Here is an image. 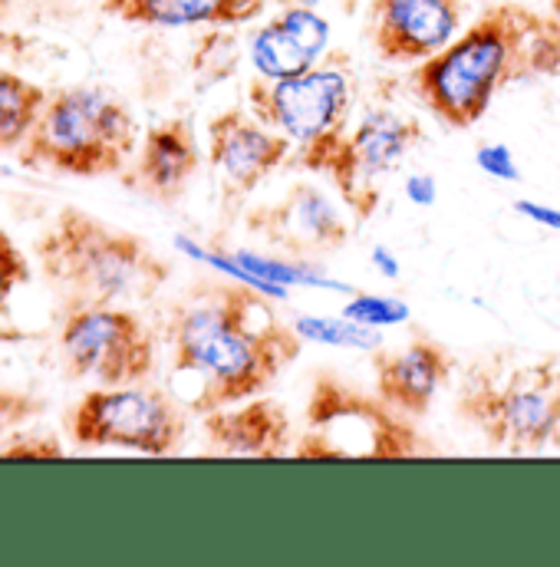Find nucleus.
I'll return each mask as SVG.
<instances>
[{
	"mask_svg": "<svg viewBox=\"0 0 560 567\" xmlns=\"http://www.w3.org/2000/svg\"><path fill=\"white\" fill-rule=\"evenodd\" d=\"M248 281H201L165 313L162 337L172 350V380L188 383L185 410L205 416L261 396L303 353V337L271 310Z\"/></svg>",
	"mask_w": 560,
	"mask_h": 567,
	"instance_id": "1",
	"label": "nucleus"
},
{
	"mask_svg": "<svg viewBox=\"0 0 560 567\" xmlns=\"http://www.w3.org/2000/svg\"><path fill=\"white\" fill-rule=\"evenodd\" d=\"M560 76V20L528 3H491L409 73V90L448 130H471L508 86Z\"/></svg>",
	"mask_w": 560,
	"mask_h": 567,
	"instance_id": "2",
	"label": "nucleus"
},
{
	"mask_svg": "<svg viewBox=\"0 0 560 567\" xmlns=\"http://www.w3.org/2000/svg\"><path fill=\"white\" fill-rule=\"evenodd\" d=\"M33 251L63 310L148 303L172 278V265L142 235L73 205L56 212Z\"/></svg>",
	"mask_w": 560,
	"mask_h": 567,
	"instance_id": "3",
	"label": "nucleus"
},
{
	"mask_svg": "<svg viewBox=\"0 0 560 567\" xmlns=\"http://www.w3.org/2000/svg\"><path fill=\"white\" fill-rule=\"evenodd\" d=\"M455 410L498 452H545L560 425V360L521 363L511 353H488L462 370Z\"/></svg>",
	"mask_w": 560,
	"mask_h": 567,
	"instance_id": "4",
	"label": "nucleus"
},
{
	"mask_svg": "<svg viewBox=\"0 0 560 567\" xmlns=\"http://www.w3.org/2000/svg\"><path fill=\"white\" fill-rule=\"evenodd\" d=\"M136 145L139 126L126 103L100 86H66L50 93L17 162L70 178H103L123 172Z\"/></svg>",
	"mask_w": 560,
	"mask_h": 567,
	"instance_id": "5",
	"label": "nucleus"
},
{
	"mask_svg": "<svg viewBox=\"0 0 560 567\" xmlns=\"http://www.w3.org/2000/svg\"><path fill=\"white\" fill-rule=\"evenodd\" d=\"M307 429L290 455L317 462H390L432 452L406 413L393 410L380 393L370 396L336 373H320L307 400Z\"/></svg>",
	"mask_w": 560,
	"mask_h": 567,
	"instance_id": "6",
	"label": "nucleus"
},
{
	"mask_svg": "<svg viewBox=\"0 0 560 567\" xmlns=\"http://www.w3.org/2000/svg\"><path fill=\"white\" fill-rule=\"evenodd\" d=\"M422 140L425 126L419 120L376 110L353 130L297 145L290 162L307 172H323L336 185L353 221H370L380 208L390 172L400 168Z\"/></svg>",
	"mask_w": 560,
	"mask_h": 567,
	"instance_id": "7",
	"label": "nucleus"
},
{
	"mask_svg": "<svg viewBox=\"0 0 560 567\" xmlns=\"http://www.w3.org/2000/svg\"><path fill=\"white\" fill-rule=\"evenodd\" d=\"M66 432L80 449L172 455L188 435V416L185 403L162 386H96L70 406Z\"/></svg>",
	"mask_w": 560,
	"mask_h": 567,
	"instance_id": "8",
	"label": "nucleus"
},
{
	"mask_svg": "<svg viewBox=\"0 0 560 567\" xmlns=\"http://www.w3.org/2000/svg\"><path fill=\"white\" fill-rule=\"evenodd\" d=\"M56 340L73 380L129 386L152 380L155 373V337L133 307L63 310Z\"/></svg>",
	"mask_w": 560,
	"mask_h": 567,
	"instance_id": "9",
	"label": "nucleus"
},
{
	"mask_svg": "<svg viewBox=\"0 0 560 567\" xmlns=\"http://www.w3.org/2000/svg\"><path fill=\"white\" fill-rule=\"evenodd\" d=\"M353 93L356 83L350 60L343 53H326L307 73L290 80L255 76L248 83V110L271 130L293 140V145H307L346 130Z\"/></svg>",
	"mask_w": 560,
	"mask_h": 567,
	"instance_id": "10",
	"label": "nucleus"
},
{
	"mask_svg": "<svg viewBox=\"0 0 560 567\" xmlns=\"http://www.w3.org/2000/svg\"><path fill=\"white\" fill-rule=\"evenodd\" d=\"M245 225L268 248L297 261L333 255L353 238L340 208L310 182L290 185L278 202L248 208Z\"/></svg>",
	"mask_w": 560,
	"mask_h": 567,
	"instance_id": "11",
	"label": "nucleus"
},
{
	"mask_svg": "<svg viewBox=\"0 0 560 567\" xmlns=\"http://www.w3.org/2000/svg\"><path fill=\"white\" fill-rule=\"evenodd\" d=\"M293 155V140L261 123L255 113L231 106L208 123V162L225 205L245 202L268 175Z\"/></svg>",
	"mask_w": 560,
	"mask_h": 567,
	"instance_id": "12",
	"label": "nucleus"
},
{
	"mask_svg": "<svg viewBox=\"0 0 560 567\" xmlns=\"http://www.w3.org/2000/svg\"><path fill=\"white\" fill-rule=\"evenodd\" d=\"M462 0H370L366 37L386 63H422L462 33Z\"/></svg>",
	"mask_w": 560,
	"mask_h": 567,
	"instance_id": "13",
	"label": "nucleus"
},
{
	"mask_svg": "<svg viewBox=\"0 0 560 567\" xmlns=\"http://www.w3.org/2000/svg\"><path fill=\"white\" fill-rule=\"evenodd\" d=\"M376 393L406 416H425L455 373V357L435 337L416 333L400 350H373Z\"/></svg>",
	"mask_w": 560,
	"mask_h": 567,
	"instance_id": "14",
	"label": "nucleus"
},
{
	"mask_svg": "<svg viewBox=\"0 0 560 567\" xmlns=\"http://www.w3.org/2000/svg\"><path fill=\"white\" fill-rule=\"evenodd\" d=\"M201 168V148L188 120H165L152 126L142 140L129 168H123V185L152 202H178Z\"/></svg>",
	"mask_w": 560,
	"mask_h": 567,
	"instance_id": "15",
	"label": "nucleus"
},
{
	"mask_svg": "<svg viewBox=\"0 0 560 567\" xmlns=\"http://www.w3.org/2000/svg\"><path fill=\"white\" fill-rule=\"evenodd\" d=\"M205 442L221 458H283L293 449V425L278 400L251 396L201 416Z\"/></svg>",
	"mask_w": 560,
	"mask_h": 567,
	"instance_id": "16",
	"label": "nucleus"
},
{
	"mask_svg": "<svg viewBox=\"0 0 560 567\" xmlns=\"http://www.w3.org/2000/svg\"><path fill=\"white\" fill-rule=\"evenodd\" d=\"M268 0H100V10L139 27H238L261 17Z\"/></svg>",
	"mask_w": 560,
	"mask_h": 567,
	"instance_id": "17",
	"label": "nucleus"
},
{
	"mask_svg": "<svg viewBox=\"0 0 560 567\" xmlns=\"http://www.w3.org/2000/svg\"><path fill=\"white\" fill-rule=\"evenodd\" d=\"M50 93L0 66V152H17L33 133Z\"/></svg>",
	"mask_w": 560,
	"mask_h": 567,
	"instance_id": "18",
	"label": "nucleus"
},
{
	"mask_svg": "<svg viewBox=\"0 0 560 567\" xmlns=\"http://www.w3.org/2000/svg\"><path fill=\"white\" fill-rule=\"evenodd\" d=\"M251 63L265 80H290L307 73L317 63V56L307 47H300V40L274 17L251 37Z\"/></svg>",
	"mask_w": 560,
	"mask_h": 567,
	"instance_id": "19",
	"label": "nucleus"
},
{
	"mask_svg": "<svg viewBox=\"0 0 560 567\" xmlns=\"http://www.w3.org/2000/svg\"><path fill=\"white\" fill-rule=\"evenodd\" d=\"M293 330L303 337V340H313V343H326V347H350V350H380L383 347V337L376 327H363L350 317H297L293 320Z\"/></svg>",
	"mask_w": 560,
	"mask_h": 567,
	"instance_id": "20",
	"label": "nucleus"
},
{
	"mask_svg": "<svg viewBox=\"0 0 560 567\" xmlns=\"http://www.w3.org/2000/svg\"><path fill=\"white\" fill-rule=\"evenodd\" d=\"M343 317L363 323V327H400L413 320V310L406 300L400 297H383V293H356L350 297V303H343Z\"/></svg>",
	"mask_w": 560,
	"mask_h": 567,
	"instance_id": "21",
	"label": "nucleus"
},
{
	"mask_svg": "<svg viewBox=\"0 0 560 567\" xmlns=\"http://www.w3.org/2000/svg\"><path fill=\"white\" fill-rule=\"evenodd\" d=\"M278 20L300 40V47H307L317 60L326 56V47H330V23L307 3H293L287 10H280Z\"/></svg>",
	"mask_w": 560,
	"mask_h": 567,
	"instance_id": "22",
	"label": "nucleus"
},
{
	"mask_svg": "<svg viewBox=\"0 0 560 567\" xmlns=\"http://www.w3.org/2000/svg\"><path fill=\"white\" fill-rule=\"evenodd\" d=\"M33 278L27 255L17 248V241L0 228V320L10 317V297L27 287Z\"/></svg>",
	"mask_w": 560,
	"mask_h": 567,
	"instance_id": "23",
	"label": "nucleus"
},
{
	"mask_svg": "<svg viewBox=\"0 0 560 567\" xmlns=\"http://www.w3.org/2000/svg\"><path fill=\"white\" fill-rule=\"evenodd\" d=\"M66 445L60 442V435L53 432H23L13 435L10 445H0V458L7 462H23V458H63Z\"/></svg>",
	"mask_w": 560,
	"mask_h": 567,
	"instance_id": "24",
	"label": "nucleus"
},
{
	"mask_svg": "<svg viewBox=\"0 0 560 567\" xmlns=\"http://www.w3.org/2000/svg\"><path fill=\"white\" fill-rule=\"evenodd\" d=\"M475 165L491 175V178H501V182H521V165L515 158V152L501 142H485L478 145L475 152Z\"/></svg>",
	"mask_w": 560,
	"mask_h": 567,
	"instance_id": "25",
	"label": "nucleus"
},
{
	"mask_svg": "<svg viewBox=\"0 0 560 567\" xmlns=\"http://www.w3.org/2000/svg\"><path fill=\"white\" fill-rule=\"evenodd\" d=\"M43 410L40 400L27 396V393H13V390H0V439L17 432L27 420H33Z\"/></svg>",
	"mask_w": 560,
	"mask_h": 567,
	"instance_id": "26",
	"label": "nucleus"
},
{
	"mask_svg": "<svg viewBox=\"0 0 560 567\" xmlns=\"http://www.w3.org/2000/svg\"><path fill=\"white\" fill-rule=\"evenodd\" d=\"M515 212H518L521 218H528L531 225H541V228L560 231V208H554V205H545V202H535V198H518V202H515Z\"/></svg>",
	"mask_w": 560,
	"mask_h": 567,
	"instance_id": "27",
	"label": "nucleus"
},
{
	"mask_svg": "<svg viewBox=\"0 0 560 567\" xmlns=\"http://www.w3.org/2000/svg\"><path fill=\"white\" fill-rule=\"evenodd\" d=\"M403 192H406V198H409L413 205L432 208L435 198H438V182H435L428 172H416V175H409V178L403 182Z\"/></svg>",
	"mask_w": 560,
	"mask_h": 567,
	"instance_id": "28",
	"label": "nucleus"
},
{
	"mask_svg": "<svg viewBox=\"0 0 560 567\" xmlns=\"http://www.w3.org/2000/svg\"><path fill=\"white\" fill-rule=\"evenodd\" d=\"M373 268L383 275V278H400V261L386 251V248H373Z\"/></svg>",
	"mask_w": 560,
	"mask_h": 567,
	"instance_id": "29",
	"label": "nucleus"
},
{
	"mask_svg": "<svg viewBox=\"0 0 560 567\" xmlns=\"http://www.w3.org/2000/svg\"><path fill=\"white\" fill-rule=\"evenodd\" d=\"M551 13L560 20V0H551Z\"/></svg>",
	"mask_w": 560,
	"mask_h": 567,
	"instance_id": "30",
	"label": "nucleus"
},
{
	"mask_svg": "<svg viewBox=\"0 0 560 567\" xmlns=\"http://www.w3.org/2000/svg\"><path fill=\"white\" fill-rule=\"evenodd\" d=\"M293 3H307V7H313L317 0H293Z\"/></svg>",
	"mask_w": 560,
	"mask_h": 567,
	"instance_id": "31",
	"label": "nucleus"
},
{
	"mask_svg": "<svg viewBox=\"0 0 560 567\" xmlns=\"http://www.w3.org/2000/svg\"><path fill=\"white\" fill-rule=\"evenodd\" d=\"M10 3H13V0H0V10H7Z\"/></svg>",
	"mask_w": 560,
	"mask_h": 567,
	"instance_id": "32",
	"label": "nucleus"
},
{
	"mask_svg": "<svg viewBox=\"0 0 560 567\" xmlns=\"http://www.w3.org/2000/svg\"><path fill=\"white\" fill-rule=\"evenodd\" d=\"M554 445L560 449V425H558V432H554Z\"/></svg>",
	"mask_w": 560,
	"mask_h": 567,
	"instance_id": "33",
	"label": "nucleus"
}]
</instances>
